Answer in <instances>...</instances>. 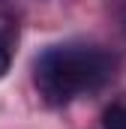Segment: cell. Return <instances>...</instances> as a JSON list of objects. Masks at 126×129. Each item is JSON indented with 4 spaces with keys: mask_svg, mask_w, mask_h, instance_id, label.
I'll return each instance as SVG.
<instances>
[{
    "mask_svg": "<svg viewBox=\"0 0 126 129\" xmlns=\"http://www.w3.org/2000/svg\"><path fill=\"white\" fill-rule=\"evenodd\" d=\"M114 75V57L93 45H54L39 54L33 81L48 105H66L84 90L102 87Z\"/></svg>",
    "mask_w": 126,
    "mask_h": 129,
    "instance_id": "6da1fadb",
    "label": "cell"
},
{
    "mask_svg": "<svg viewBox=\"0 0 126 129\" xmlns=\"http://www.w3.org/2000/svg\"><path fill=\"white\" fill-rule=\"evenodd\" d=\"M102 129H126V102H111L105 108Z\"/></svg>",
    "mask_w": 126,
    "mask_h": 129,
    "instance_id": "7a4b0ae2",
    "label": "cell"
},
{
    "mask_svg": "<svg viewBox=\"0 0 126 129\" xmlns=\"http://www.w3.org/2000/svg\"><path fill=\"white\" fill-rule=\"evenodd\" d=\"M9 66H12V42L0 39V78L9 72Z\"/></svg>",
    "mask_w": 126,
    "mask_h": 129,
    "instance_id": "3957f363",
    "label": "cell"
},
{
    "mask_svg": "<svg viewBox=\"0 0 126 129\" xmlns=\"http://www.w3.org/2000/svg\"><path fill=\"white\" fill-rule=\"evenodd\" d=\"M120 24H123V30H126V6L120 9Z\"/></svg>",
    "mask_w": 126,
    "mask_h": 129,
    "instance_id": "277c9868",
    "label": "cell"
}]
</instances>
